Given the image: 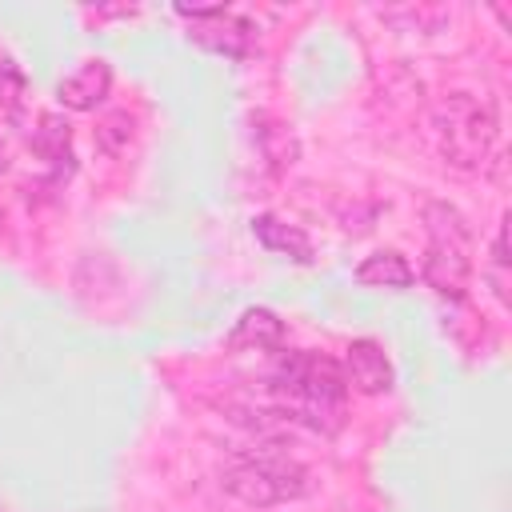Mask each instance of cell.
Segmentation results:
<instances>
[{
	"instance_id": "cell-3",
	"label": "cell",
	"mask_w": 512,
	"mask_h": 512,
	"mask_svg": "<svg viewBox=\"0 0 512 512\" xmlns=\"http://www.w3.org/2000/svg\"><path fill=\"white\" fill-rule=\"evenodd\" d=\"M424 224H428V252H424V280L428 288H436L448 300H460L468 292V276H472V232L464 224V216L444 204L432 200L424 208Z\"/></svg>"
},
{
	"instance_id": "cell-5",
	"label": "cell",
	"mask_w": 512,
	"mask_h": 512,
	"mask_svg": "<svg viewBox=\"0 0 512 512\" xmlns=\"http://www.w3.org/2000/svg\"><path fill=\"white\" fill-rule=\"evenodd\" d=\"M184 20H192V36L212 48V52H224V56H244L248 44H252V28L224 12V8H176Z\"/></svg>"
},
{
	"instance_id": "cell-8",
	"label": "cell",
	"mask_w": 512,
	"mask_h": 512,
	"mask_svg": "<svg viewBox=\"0 0 512 512\" xmlns=\"http://www.w3.org/2000/svg\"><path fill=\"white\" fill-rule=\"evenodd\" d=\"M280 340H284V320H280L276 312H268V308H248V312H240V320H236L232 332H228V344H232V348H256V352L280 348Z\"/></svg>"
},
{
	"instance_id": "cell-11",
	"label": "cell",
	"mask_w": 512,
	"mask_h": 512,
	"mask_svg": "<svg viewBox=\"0 0 512 512\" xmlns=\"http://www.w3.org/2000/svg\"><path fill=\"white\" fill-rule=\"evenodd\" d=\"M32 148L56 168V172H72V132L60 116H40V128L32 136Z\"/></svg>"
},
{
	"instance_id": "cell-6",
	"label": "cell",
	"mask_w": 512,
	"mask_h": 512,
	"mask_svg": "<svg viewBox=\"0 0 512 512\" xmlns=\"http://www.w3.org/2000/svg\"><path fill=\"white\" fill-rule=\"evenodd\" d=\"M344 380L348 388L364 396H380L392 388V360L376 340H352L344 356Z\"/></svg>"
},
{
	"instance_id": "cell-4",
	"label": "cell",
	"mask_w": 512,
	"mask_h": 512,
	"mask_svg": "<svg viewBox=\"0 0 512 512\" xmlns=\"http://www.w3.org/2000/svg\"><path fill=\"white\" fill-rule=\"evenodd\" d=\"M220 484L232 500L248 508H272V504L300 500L308 492V472L280 452H248L224 468Z\"/></svg>"
},
{
	"instance_id": "cell-9",
	"label": "cell",
	"mask_w": 512,
	"mask_h": 512,
	"mask_svg": "<svg viewBox=\"0 0 512 512\" xmlns=\"http://www.w3.org/2000/svg\"><path fill=\"white\" fill-rule=\"evenodd\" d=\"M252 232H256V240H260L268 252H276V256H292L296 264H308V260H312L308 236H304L300 228L276 220V216H256V220H252Z\"/></svg>"
},
{
	"instance_id": "cell-12",
	"label": "cell",
	"mask_w": 512,
	"mask_h": 512,
	"mask_svg": "<svg viewBox=\"0 0 512 512\" xmlns=\"http://www.w3.org/2000/svg\"><path fill=\"white\" fill-rule=\"evenodd\" d=\"M128 140H132V116H128V112H112V116L100 120V128H96V144H100L104 152L120 156V152L128 148Z\"/></svg>"
},
{
	"instance_id": "cell-10",
	"label": "cell",
	"mask_w": 512,
	"mask_h": 512,
	"mask_svg": "<svg viewBox=\"0 0 512 512\" xmlns=\"http://www.w3.org/2000/svg\"><path fill=\"white\" fill-rule=\"evenodd\" d=\"M412 276H416L412 264H408L400 252H392V248L372 252V256H364V260L356 264V280H360L364 288H408Z\"/></svg>"
},
{
	"instance_id": "cell-14",
	"label": "cell",
	"mask_w": 512,
	"mask_h": 512,
	"mask_svg": "<svg viewBox=\"0 0 512 512\" xmlns=\"http://www.w3.org/2000/svg\"><path fill=\"white\" fill-rule=\"evenodd\" d=\"M0 220H4V212H0Z\"/></svg>"
},
{
	"instance_id": "cell-1",
	"label": "cell",
	"mask_w": 512,
	"mask_h": 512,
	"mask_svg": "<svg viewBox=\"0 0 512 512\" xmlns=\"http://www.w3.org/2000/svg\"><path fill=\"white\" fill-rule=\"evenodd\" d=\"M272 388L284 396V408L296 420H304L308 428L332 432L340 424L348 380L336 360H328L320 352H288L276 364Z\"/></svg>"
},
{
	"instance_id": "cell-7",
	"label": "cell",
	"mask_w": 512,
	"mask_h": 512,
	"mask_svg": "<svg viewBox=\"0 0 512 512\" xmlns=\"http://www.w3.org/2000/svg\"><path fill=\"white\" fill-rule=\"evenodd\" d=\"M108 88H112V68H108V60H88V64H80L76 72H68V76L60 80L56 100H60L64 108H72V112H92V108L108 96Z\"/></svg>"
},
{
	"instance_id": "cell-13",
	"label": "cell",
	"mask_w": 512,
	"mask_h": 512,
	"mask_svg": "<svg viewBox=\"0 0 512 512\" xmlns=\"http://www.w3.org/2000/svg\"><path fill=\"white\" fill-rule=\"evenodd\" d=\"M488 280H492V292L500 300H508V228L500 224L496 240H492V256H488Z\"/></svg>"
},
{
	"instance_id": "cell-2",
	"label": "cell",
	"mask_w": 512,
	"mask_h": 512,
	"mask_svg": "<svg viewBox=\"0 0 512 512\" xmlns=\"http://www.w3.org/2000/svg\"><path fill=\"white\" fill-rule=\"evenodd\" d=\"M436 140L444 164L456 172H476L496 148V112L488 100L452 92L436 112Z\"/></svg>"
}]
</instances>
